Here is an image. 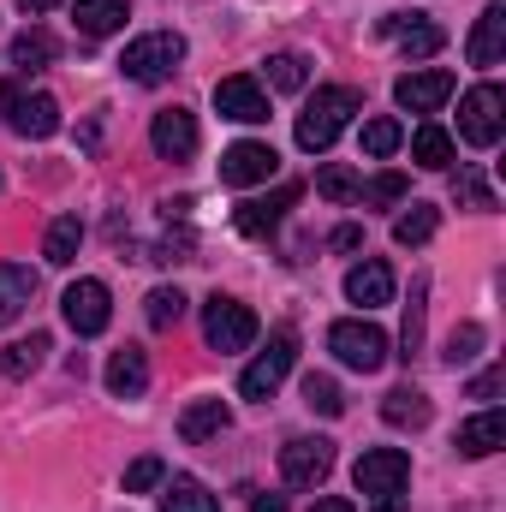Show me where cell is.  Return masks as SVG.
Returning a JSON list of instances; mask_svg holds the SVG:
<instances>
[{
  "label": "cell",
  "instance_id": "d6986e66",
  "mask_svg": "<svg viewBox=\"0 0 506 512\" xmlns=\"http://www.w3.org/2000/svg\"><path fill=\"white\" fill-rule=\"evenodd\" d=\"M346 298H352V304H364V310L393 304V268H387L381 256H364V262L346 274Z\"/></svg>",
  "mask_w": 506,
  "mask_h": 512
},
{
  "label": "cell",
  "instance_id": "f546056e",
  "mask_svg": "<svg viewBox=\"0 0 506 512\" xmlns=\"http://www.w3.org/2000/svg\"><path fill=\"white\" fill-rule=\"evenodd\" d=\"M78 245H84V221H78V215H60V221L48 227V239H42V256H48L54 268H66V262H78Z\"/></svg>",
  "mask_w": 506,
  "mask_h": 512
},
{
  "label": "cell",
  "instance_id": "2e32d148",
  "mask_svg": "<svg viewBox=\"0 0 506 512\" xmlns=\"http://www.w3.org/2000/svg\"><path fill=\"white\" fill-rule=\"evenodd\" d=\"M298 203V185H280L274 197H251V203H239V215H233V227L245 233V239H262V233H274L280 227V215Z\"/></svg>",
  "mask_w": 506,
  "mask_h": 512
},
{
  "label": "cell",
  "instance_id": "52a82bcc",
  "mask_svg": "<svg viewBox=\"0 0 506 512\" xmlns=\"http://www.w3.org/2000/svg\"><path fill=\"white\" fill-rule=\"evenodd\" d=\"M352 483H358V495H370V501H393V495H405V483H411V459H405L399 447H370V453L352 465Z\"/></svg>",
  "mask_w": 506,
  "mask_h": 512
},
{
  "label": "cell",
  "instance_id": "60d3db41",
  "mask_svg": "<svg viewBox=\"0 0 506 512\" xmlns=\"http://www.w3.org/2000/svg\"><path fill=\"white\" fill-rule=\"evenodd\" d=\"M501 387H506V370H489V376H477V382H471V399H495Z\"/></svg>",
  "mask_w": 506,
  "mask_h": 512
},
{
  "label": "cell",
  "instance_id": "d6a6232c",
  "mask_svg": "<svg viewBox=\"0 0 506 512\" xmlns=\"http://www.w3.org/2000/svg\"><path fill=\"white\" fill-rule=\"evenodd\" d=\"M304 84H310V60L304 54L286 48V54L268 60V90H304Z\"/></svg>",
  "mask_w": 506,
  "mask_h": 512
},
{
  "label": "cell",
  "instance_id": "9a60e30c",
  "mask_svg": "<svg viewBox=\"0 0 506 512\" xmlns=\"http://www.w3.org/2000/svg\"><path fill=\"white\" fill-rule=\"evenodd\" d=\"M381 36H399L405 60H429V54H441V42H447L441 24H429V18L411 24V12H387V18H381Z\"/></svg>",
  "mask_w": 506,
  "mask_h": 512
},
{
  "label": "cell",
  "instance_id": "d590c367",
  "mask_svg": "<svg viewBox=\"0 0 506 512\" xmlns=\"http://www.w3.org/2000/svg\"><path fill=\"white\" fill-rule=\"evenodd\" d=\"M161 483H167V465H161L155 453H143V459L126 465V495H149V489H161Z\"/></svg>",
  "mask_w": 506,
  "mask_h": 512
},
{
  "label": "cell",
  "instance_id": "277c9868",
  "mask_svg": "<svg viewBox=\"0 0 506 512\" xmlns=\"http://www.w3.org/2000/svg\"><path fill=\"white\" fill-rule=\"evenodd\" d=\"M292 364H298V334H292V328H274V334H268V352H256L251 364H245L239 393H245V399H274V387L292 376Z\"/></svg>",
  "mask_w": 506,
  "mask_h": 512
},
{
  "label": "cell",
  "instance_id": "4316f807",
  "mask_svg": "<svg viewBox=\"0 0 506 512\" xmlns=\"http://www.w3.org/2000/svg\"><path fill=\"white\" fill-rule=\"evenodd\" d=\"M423 316H429V280L417 274V280H411V304H405V328H399V346H405L399 358H405V364L423 352Z\"/></svg>",
  "mask_w": 506,
  "mask_h": 512
},
{
  "label": "cell",
  "instance_id": "f35d334b",
  "mask_svg": "<svg viewBox=\"0 0 506 512\" xmlns=\"http://www.w3.org/2000/svg\"><path fill=\"white\" fill-rule=\"evenodd\" d=\"M405 191H411V185H405V173H381V179H370V191H364V197H370V203H405Z\"/></svg>",
  "mask_w": 506,
  "mask_h": 512
},
{
  "label": "cell",
  "instance_id": "5bb4252c",
  "mask_svg": "<svg viewBox=\"0 0 506 512\" xmlns=\"http://www.w3.org/2000/svg\"><path fill=\"white\" fill-rule=\"evenodd\" d=\"M149 143L161 161H191L197 155V114L191 108H161L155 126H149Z\"/></svg>",
  "mask_w": 506,
  "mask_h": 512
},
{
  "label": "cell",
  "instance_id": "44dd1931",
  "mask_svg": "<svg viewBox=\"0 0 506 512\" xmlns=\"http://www.w3.org/2000/svg\"><path fill=\"white\" fill-rule=\"evenodd\" d=\"M54 54H60V42H54L42 24H30V30H18V36L6 42V66H12V72H42Z\"/></svg>",
  "mask_w": 506,
  "mask_h": 512
},
{
  "label": "cell",
  "instance_id": "7c38bea8",
  "mask_svg": "<svg viewBox=\"0 0 506 512\" xmlns=\"http://www.w3.org/2000/svg\"><path fill=\"white\" fill-rule=\"evenodd\" d=\"M447 96H453V72H447V66H417V72H405V78L393 84V102L411 108V114H435Z\"/></svg>",
  "mask_w": 506,
  "mask_h": 512
},
{
  "label": "cell",
  "instance_id": "8fae6325",
  "mask_svg": "<svg viewBox=\"0 0 506 512\" xmlns=\"http://www.w3.org/2000/svg\"><path fill=\"white\" fill-rule=\"evenodd\" d=\"M274 167H280V155H274L268 143H256V137L221 149V185H239V191H245V185H268Z\"/></svg>",
  "mask_w": 506,
  "mask_h": 512
},
{
  "label": "cell",
  "instance_id": "7a4b0ae2",
  "mask_svg": "<svg viewBox=\"0 0 506 512\" xmlns=\"http://www.w3.org/2000/svg\"><path fill=\"white\" fill-rule=\"evenodd\" d=\"M179 66H185V36L179 30H149V36L126 42V54H120V72L131 84H167Z\"/></svg>",
  "mask_w": 506,
  "mask_h": 512
},
{
  "label": "cell",
  "instance_id": "bcb514c9",
  "mask_svg": "<svg viewBox=\"0 0 506 512\" xmlns=\"http://www.w3.org/2000/svg\"><path fill=\"white\" fill-rule=\"evenodd\" d=\"M376 512H405V501L393 495V501H376Z\"/></svg>",
  "mask_w": 506,
  "mask_h": 512
},
{
  "label": "cell",
  "instance_id": "603a6c76",
  "mask_svg": "<svg viewBox=\"0 0 506 512\" xmlns=\"http://www.w3.org/2000/svg\"><path fill=\"white\" fill-rule=\"evenodd\" d=\"M72 18L84 36H114V30H126L131 6L126 0H72Z\"/></svg>",
  "mask_w": 506,
  "mask_h": 512
},
{
  "label": "cell",
  "instance_id": "3957f363",
  "mask_svg": "<svg viewBox=\"0 0 506 512\" xmlns=\"http://www.w3.org/2000/svg\"><path fill=\"white\" fill-rule=\"evenodd\" d=\"M328 352H334L346 370L376 376L381 364H387V334H381L376 322H364V316H346V322L328 328Z\"/></svg>",
  "mask_w": 506,
  "mask_h": 512
},
{
  "label": "cell",
  "instance_id": "836d02e7",
  "mask_svg": "<svg viewBox=\"0 0 506 512\" xmlns=\"http://www.w3.org/2000/svg\"><path fill=\"white\" fill-rule=\"evenodd\" d=\"M143 304H149V328H179V316H185V292L179 286H155Z\"/></svg>",
  "mask_w": 506,
  "mask_h": 512
},
{
  "label": "cell",
  "instance_id": "d4e9b609",
  "mask_svg": "<svg viewBox=\"0 0 506 512\" xmlns=\"http://www.w3.org/2000/svg\"><path fill=\"white\" fill-rule=\"evenodd\" d=\"M221 429H227V405H221V399H197V405H185V417H179V435H185L191 447L215 441Z\"/></svg>",
  "mask_w": 506,
  "mask_h": 512
},
{
  "label": "cell",
  "instance_id": "e0dca14e",
  "mask_svg": "<svg viewBox=\"0 0 506 512\" xmlns=\"http://www.w3.org/2000/svg\"><path fill=\"white\" fill-rule=\"evenodd\" d=\"M465 54H471V66H501L506 60V6H483V18H477V30H471V42H465Z\"/></svg>",
  "mask_w": 506,
  "mask_h": 512
},
{
  "label": "cell",
  "instance_id": "8992f818",
  "mask_svg": "<svg viewBox=\"0 0 506 512\" xmlns=\"http://www.w3.org/2000/svg\"><path fill=\"white\" fill-rule=\"evenodd\" d=\"M0 108H6V126L18 137H54L60 131V102L42 96V90H24L18 78L0 84Z\"/></svg>",
  "mask_w": 506,
  "mask_h": 512
},
{
  "label": "cell",
  "instance_id": "484cf974",
  "mask_svg": "<svg viewBox=\"0 0 506 512\" xmlns=\"http://www.w3.org/2000/svg\"><path fill=\"white\" fill-rule=\"evenodd\" d=\"M435 227H441V209H435V203H411V209L393 221V239H399L405 251H417V245L435 239Z\"/></svg>",
  "mask_w": 506,
  "mask_h": 512
},
{
  "label": "cell",
  "instance_id": "cb8c5ba5",
  "mask_svg": "<svg viewBox=\"0 0 506 512\" xmlns=\"http://www.w3.org/2000/svg\"><path fill=\"white\" fill-rule=\"evenodd\" d=\"M381 417H387V423H393V429H423V423H429V393H423V387H393V393H387V399H381Z\"/></svg>",
  "mask_w": 506,
  "mask_h": 512
},
{
  "label": "cell",
  "instance_id": "ba28073f",
  "mask_svg": "<svg viewBox=\"0 0 506 512\" xmlns=\"http://www.w3.org/2000/svg\"><path fill=\"white\" fill-rule=\"evenodd\" d=\"M203 340L215 346V352H245L256 340V316H251V304H239V298H209L203 304Z\"/></svg>",
  "mask_w": 506,
  "mask_h": 512
},
{
  "label": "cell",
  "instance_id": "7402d4cb",
  "mask_svg": "<svg viewBox=\"0 0 506 512\" xmlns=\"http://www.w3.org/2000/svg\"><path fill=\"white\" fill-rule=\"evenodd\" d=\"M36 298V274L24 262H0V328L24 316V304Z\"/></svg>",
  "mask_w": 506,
  "mask_h": 512
},
{
  "label": "cell",
  "instance_id": "1f68e13d",
  "mask_svg": "<svg viewBox=\"0 0 506 512\" xmlns=\"http://www.w3.org/2000/svg\"><path fill=\"white\" fill-rule=\"evenodd\" d=\"M42 358H48V334H30L0 352V376H30V370H42Z\"/></svg>",
  "mask_w": 506,
  "mask_h": 512
},
{
  "label": "cell",
  "instance_id": "ac0fdd59",
  "mask_svg": "<svg viewBox=\"0 0 506 512\" xmlns=\"http://www.w3.org/2000/svg\"><path fill=\"white\" fill-rule=\"evenodd\" d=\"M506 447V411L501 405H489V411H477L471 423H459V453L465 459H489V453H501Z\"/></svg>",
  "mask_w": 506,
  "mask_h": 512
},
{
  "label": "cell",
  "instance_id": "74e56055",
  "mask_svg": "<svg viewBox=\"0 0 506 512\" xmlns=\"http://www.w3.org/2000/svg\"><path fill=\"white\" fill-rule=\"evenodd\" d=\"M477 346H483V328H477V322H465V328H453V340H447V352H441V358H447L453 370H465V364L477 358Z\"/></svg>",
  "mask_w": 506,
  "mask_h": 512
},
{
  "label": "cell",
  "instance_id": "ab89813d",
  "mask_svg": "<svg viewBox=\"0 0 506 512\" xmlns=\"http://www.w3.org/2000/svg\"><path fill=\"white\" fill-rule=\"evenodd\" d=\"M459 197H465L471 209H495V191H489L477 173H459Z\"/></svg>",
  "mask_w": 506,
  "mask_h": 512
},
{
  "label": "cell",
  "instance_id": "b9f144b4",
  "mask_svg": "<svg viewBox=\"0 0 506 512\" xmlns=\"http://www.w3.org/2000/svg\"><path fill=\"white\" fill-rule=\"evenodd\" d=\"M358 245H364V227H340L334 233V251H358Z\"/></svg>",
  "mask_w": 506,
  "mask_h": 512
},
{
  "label": "cell",
  "instance_id": "8d00e7d4",
  "mask_svg": "<svg viewBox=\"0 0 506 512\" xmlns=\"http://www.w3.org/2000/svg\"><path fill=\"white\" fill-rule=\"evenodd\" d=\"M399 143H405L399 120H370V126H364V155H370V161H387Z\"/></svg>",
  "mask_w": 506,
  "mask_h": 512
},
{
  "label": "cell",
  "instance_id": "83f0119b",
  "mask_svg": "<svg viewBox=\"0 0 506 512\" xmlns=\"http://www.w3.org/2000/svg\"><path fill=\"white\" fill-rule=\"evenodd\" d=\"M411 161H417V167H429V173L453 167V137H447L441 126H417V131H411Z\"/></svg>",
  "mask_w": 506,
  "mask_h": 512
},
{
  "label": "cell",
  "instance_id": "f1b7e54d",
  "mask_svg": "<svg viewBox=\"0 0 506 512\" xmlns=\"http://www.w3.org/2000/svg\"><path fill=\"white\" fill-rule=\"evenodd\" d=\"M161 512H221V501L197 483V477H173L161 489Z\"/></svg>",
  "mask_w": 506,
  "mask_h": 512
},
{
  "label": "cell",
  "instance_id": "4fadbf2b",
  "mask_svg": "<svg viewBox=\"0 0 506 512\" xmlns=\"http://www.w3.org/2000/svg\"><path fill=\"white\" fill-rule=\"evenodd\" d=\"M215 114L239 120V126H262L268 120V90L256 78H221L215 84Z\"/></svg>",
  "mask_w": 506,
  "mask_h": 512
},
{
  "label": "cell",
  "instance_id": "4dcf8cb0",
  "mask_svg": "<svg viewBox=\"0 0 506 512\" xmlns=\"http://www.w3.org/2000/svg\"><path fill=\"white\" fill-rule=\"evenodd\" d=\"M316 191H322L328 203H358V197H364V179H358V167H346V161H328V167L316 173Z\"/></svg>",
  "mask_w": 506,
  "mask_h": 512
},
{
  "label": "cell",
  "instance_id": "e575fe53",
  "mask_svg": "<svg viewBox=\"0 0 506 512\" xmlns=\"http://www.w3.org/2000/svg\"><path fill=\"white\" fill-rule=\"evenodd\" d=\"M304 405H310V411H322V417H340V411H346L340 382H334V376H304Z\"/></svg>",
  "mask_w": 506,
  "mask_h": 512
},
{
  "label": "cell",
  "instance_id": "6da1fadb",
  "mask_svg": "<svg viewBox=\"0 0 506 512\" xmlns=\"http://www.w3.org/2000/svg\"><path fill=\"white\" fill-rule=\"evenodd\" d=\"M352 114H364V96H358L352 84H322V90L304 102V114H298V149H304V155H322L340 131L352 126Z\"/></svg>",
  "mask_w": 506,
  "mask_h": 512
},
{
  "label": "cell",
  "instance_id": "9c48e42d",
  "mask_svg": "<svg viewBox=\"0 0 506 512\" xmlns=\"http://www.w3.org/2000/svg\"><path fill=\"white\" fill-rule=\"evenodd\" d=\"M60 316H66V328L72 334H102L108 322H114V292L102 286V280H72L66 286V298H60Z\"/></svg>",
  "mask_w": 506,
  "mask_h": 512
},
{
  "label": "cell",
  "instance_id": "5b68a950",
  "mask_svg": "<svg viewBox=\"0 0 506 512\" xmlns=\"http://www.w3.org/2000/svg\"><path fill=\"white\" fill-rule=\"evenodd\" d=\"M501 131H506V90L501 84L465 90V102H459V137H465L471 149H495Z\"/></svg>",
  "mask_w": 506,
  "mask_h": 512
},
{
  "label": "cell",
  "instance_id": "ee69618b",
  "mask_svg": "<svg viewBox=\"0 0 506 512\" xmlns=\"http://www.w3.org/2000/svg\"><path fill=\"white\" fill-rule=\"evenodd\" d=\"M251 512H286V501H280V495H256Z\"/></svg>",
  "mask_w": 506,
  "mask_h": 512
},
{
  "label": "cell",
  "instance_id": "7bdbcfd3",
  "mask_svg": "<svg viewBox=\"0 0 506 512\" xmlns=\"http://www.w3.org/2000/svg\"><path fill=\"white\" fill-rule=\"evenodd\" d=\"M310 512H358V507H352V501H340V495H322Z\"/></svg>",
  "mask_w": 506,
  "mask_h": 512
},
{
  "label": "cell",
  "instance_id": "ffe728a7",
  "mask_svg": "<svg viewBox=\"0 0 506 512\" xmlns=\"http://www.w3.org/2000/svg\"><path fill=\"white\" fill-rule=\"evenodd\" d=\"M143 387H149V352L143 346H120L108 358V393L114 399H143Z\"/></svg>",
  "mask_w": 506,
  "mask_h": 512
},
{
  "label": "cell",
  "instance_id": "30bf717a",
  "mask_svg": "<svg viewBox=\"0 0 506 512\" xmlns=\"http://www.w3.org/2000/svg\"><path fill=\"white\" fill-rule=\"evenodd\" d=\"M328 471H334V441H322V435H298V441L280 447V477H286L292 489H316Z\"/></svg>",
  "mask_w": 506,
  "mask_h": 512
},
{
  "label": "cell",
  "instance_id": "f6af8a7d",
  "mask_svg": "<svg viewBox=\"0 0 506 512\" xmlns=\"http://www.w3.org/2000/svg\"><path fill=\"white\" fill-rule=\"evenodd\" d=\"M18 6H24V12H48L54 0H18Z\"/></svg>",
  "mask_w": 506,
  "mask_h": 512
}]
</instances>
